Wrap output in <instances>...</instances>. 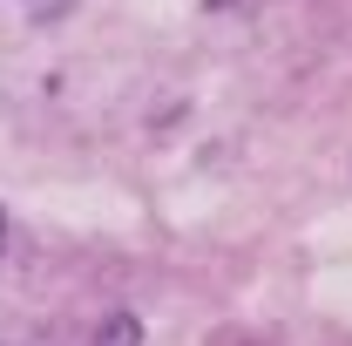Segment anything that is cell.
I'll use <instances>...</instances> for the list:
<instances>
[{
    "mask_svg": "<svg viewBox=\"0 0 352 346\" xmlns=\"http://www.w3.org/2000/svg\"><path fill=\"white\" fill-rule=\"evenodd\" d=\"M0 252H7V217H0Z\"/></svg>",
    "mask_w": 352,
    "mask_h": 346,
    "instance_id": "obj_2",
    "label": "cell"
},
{
    "mask_svg": "<svg viewBox=\"0 0 352 346\" xmlns=\"http://www.w3.org/2000/svg\"><path fill=\"white\" fill-rule=\"evenodd\" d=\"M95 346H142V326H135L129 312H116V319L102 326V340H95Z\"/></svg>",
    "mask_w": 352,
    "mask_h": 346,
    "instance_id": "obj_1",
    "label": "cell"
}]
</instances>
